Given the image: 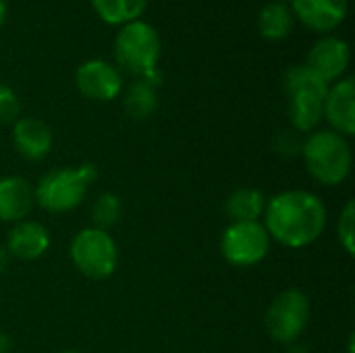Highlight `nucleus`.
<instances>
[{
  "label": "nucleus",
  "mask_w": 355,
  "mask_h": 353,
  "mask_svg": "<svg viewBox=\"0 0 355 353\" xmlns=\"http://www.w3.org/2000/svg\"><path fill=\"white\" fill-rule=\"evenodd\" d=\"M12 141L17 152L27 160H42L52 148V133L40 119L25 117L15 123Z\"/></svg>",
  "instance_id": "nucleus-12"
},
{
  "label": "nucleus",
  "mask_w": 355,
  "mask_h": 353,
  "mask_svg": "<svg viewBox=\"0 0 355 353\" xmlns=\"http://www.w3.org/2000/svg\"><path fill=\"white\" fill-rule=\"evenodd\" d=\"M121 216V202L116 196L112 193H104L98 198L96 206H94V223L98 225V229H108L112 227Z\"/></svg>",
  "instance_id": "nucleus-21"
},
{
  "label": "nucleus",
  "mask_w": 355,
  "mask_h": 353,
  "mask_svg": "<svg viewBox=\"0 0 355 353\" xmlns=\"http://www.w3.org/2000/svg\"><path fill=\"white\" fill-rule=\"evenodd\" d=\"M33 204V191L25 179L6 177L0 179V221L17 223L21 221Z\"/></svg>",
  "instance_id": "nucleus-14"
},
{
  "label": "nucleus",
  "mask_w": 355,
  "mask_h": 353,
  "mask_svg": "<svg viewBox=\"0 0 355 353\" xmlns=\"http://www.w3.org/2000/svg\"><path fill=\"white\" fill-rule=\"evenodd\" d=\"M304 158L312 177L324 185H339L352 169V150L337 131H316L304 146Z\"/></svg>",
  "instance_id": "nucleus-3"
},
{
  "label": "nucleus",
  "mask_w": 355,
  "mask_h": 353,
  "mask_svg": "<svg viewBox=\"0 0 355 353\" xmlns=\"http://www.w3.org/2000/svg\"><path fill=\"white\" fill-rule=\"evenodd\" d=\"M339 237L347 254H354V202H349L339 218Z\"/></svg>",
  "instance_id": "nucleus-23"
},
{
  "label": "nucleus",
  "mask_w": 355,
  "mask_h": 353,
  "mask_svg": "<svg viewBox=\"0 0 355 353\" xmlns=\"http://www.w3.org/2000/svg\"><path fill=\"white\" fill-rule=\"evenodd\" d=\"M4 266H6V250L0 248V270H2Z\"/></svg>",
  "instance_id": "nucleus-26"
},
{
  "label": "nucleus",
  "mask_w": 355,
  "mask_h": 353,
  "mask_svg": "<svg viewBox=\"0 0 355 353\" xmlns=\"http://www.w3.org/2000/svg\"><path fill=\"white\" fill-rule=\"evenodd\" d=\"M96 15L108 23V25H127L131 21H137L146 6L148 0H89Z\"/></svg>",
  "instance_id": "nucleus-17"
},
{
  "label": "nucleus",
  "mask_w": 355,
  "mask_h": 353,
  "mask_svg": "<svg viewBox=\"0 0 355 353\" xmlns=\"http://www.w3.org/2000/svg\"><path fill=\"white\" fill-rule=\"evenodd\" d=\"M6 350H8V339L0 335V353H6Z\"/></svg>",
  "instance_id": "nucleus-25"
},
{
  "label": "nucleus",
  "mask_w": 355,
  "mask_h": 353,
  "mask_svg": "<svg viewBox=\"0 0 355 353\" xmlns=\"http://www.w3.org/2000/svg\"><path fill=\"white\" fill-rule=\"evenodd\" d=\"M116 62L131 75L146 77L158 69L160 58V35L148 21H131L123 25L114 37Z\"/></svg>",
  "instance_id": "nucleus-2"
},
{
  "label": "nucleus",
  "mask_w": 355,
  "mask_h": 353,
  "mask_svg": "<svg viewBox=\"0 0 355 353\" xmlns=\"http://www.w3.org/2000/svg\"><path fill=\"white\" fill-rule=\"evenodd\" d=\"M324 117L339 135L355 133V85L352 77L339 79L324 98Z\"/></svg>",
  "instance_id": "nucleus-11"
},
{
  "label": "nucleus",
  "mask_w": 355,
  "mask_h": 353,
  "mask_svg": "<svg viewBox=\"0 0 355 353\" xmlns=\"http://www.w3.org/2000/svg\"><path fill=\"white\" fill-rule=\"evenodd\" d=\"M48 246H50L48 231L40 223H31V221L17 223L8 233V241H6L8 252L19 260H35L48 250Z\"/></svg>",
  "instance_id": "nucleus-13"
},
{
  "label": "nucleus",
  "mask_w": 355,
  "mask_h": 353,
  "mask_svg": "<svg viewBox=\"0 0 355 353\" xmlns=\"http://www.w3.org/2000/svg\"><path fill=\"white\" fill-rule=\"evenodd\" d=\"M64 353H79V352H64Z\"/></svg>",
  "instance_id": "nucleus-27"
},
{
  "label": "nucleus",
  "mask_w": 355,
  "mask_h": 353,
  "mask_svg": "<svg viewBox=\"0 0 355 353\" xmlns=\"http://www.w3.org/2000/svg\"><path fill=\"white\" fill-rule=\"evenodd\" d=\"M17 117H19V98H17V94L8 85L0 83V125L10 123Z\"/></svg>",
  "instance_id": "nucleus-22"
},
{
  "label": "nucleus",
  "mask_w": 355,
  "mask_h": 353,
  "mask_svg": "<svg viewBox=\"0 0 355 353\" xmlns=\"http://www.w3.org/2000/svg\"><path fill=\"white\" fill-rule=\"evenodd\" d=\"M75 85L77 89L96 102H110L114 100L123 89V77L121 73L106 60L94 58L83 62L75 73Z\"/></svg>",
  "instance_id": "nucleus-8"
},
{
  "label": "nucleus",
  "mask_w": 355,
  "mask_h": 353,
  "mask_svg": "<svg viewBox=\"0 0 355 353\" xmlns=\"http://www.w3.org/2000/svg\"><path fill=\"white\" fill-rule=\"evenodd\" d=\"M75 266L89 279H106L116 268V246L102 229H83L71 243Z\"/></svg>",
  "instance_id": "nucleus-5"
},
{
  "label": "nucleus",
  "mask_w": 355,
  "mask_h": 353,
  "mask_svg": "<svg viewBox=\"0 0 355 353\" xmlns=\"http://www.w3.org/2000/svg\"><path fill=\"white\" fill-rule=\"evenodd\" d=\"M283 85H285L287 96L316 94V96L327 98V92H329V83L318 73H314L308 64H295V67L287 69V73L283 77Z\"/></svg>",
  "instance_id": "nucleus-19"
},
{
  "label": "nucleus",
  "mask_w": 355,
  "mask_h": 353,
  "mask_svg": "<svg viewBox=\"0 0 355 353\" xmlns=\"http://www.w3.org/2000/svg\"><path fill=\"white\" fill-rule=\"evenodd\" d=\"M156 108H158V94L154 85L146 83L144 79L129 85V89L125 92V110L133 119H148L150 114H154Z\"/></svg>",
  "instance_id": "nucleus-20"
},
{
  "label": "nucleus",
  "mask_w": 355,
  "mask_h": 353,
  "mask_svg": "<svg viewBox=\"0 0 355 353\" xmlns=\"http://www.w3.org/2000/svg\"><path fill=\"white\" fill-rule=\"evenodd\" d=\"M289 121L297 131H312L324 117V98L316 94H291Z\"/></svg>",
  "instance_id": "nucleus-16"
},
{
  "label": "nucleus",
  "mask_w": 355,
  "mask_h": 353,
  "mask_svg": "<svg viewBox=\"0 0 355 353\" xmlns=\"http://www.w3.org/2000/svg\"><path fill=\"white\" fill-rule=\"evenodd\" d=\"M293 29V12L285 2H268L258 15V31L268 42L285 40Z\"/></svg>",
  "instance_id": "nucleus-15"
},
{
  "label": "nucleus",
  "mask_w": 355,
  "mask_h": 353,
  "mask_svg": "<svg viewBox=\"0 0 355 353\" xmlns=\"http://www.w3.org/2000/svg\"><path fill=\"white\" fill-rule=\"evenodd\" d=\"M347 0H291V12L318 33L335 31L347 17Z\"/></svg>",
  "instance_id": "nucleus-9"
},
{
  "label": "nucleus",
  "mask_w": 355,
  "mask_h": 353,
  "mask_svg": "<svg viewBox=\"0 0 355 353\" xmlns=\"http://www.w3.org/2000/svg\"><path fill=\"white\" fill-rule=\"evenodd\" d=\"M96 179V169L92 164H83L79 169H62L48 173L37 189L35 200L42 208L50 212H67L85 198L87 185Z\"/></svg>",
  "instance_id": "nucleus-4"
},
{
  "label": "nucleus",
  "mask_w": 355,
  "mask_h": 353,
  "mask_svg": "<svg viewBox=\"0 0 355 353\" xmlns=\"http://www.w3.org/2000/svg\"><path fill=\"white\" fill-rule=\"evenodd\" d=\"M6 21V0H0V27Z\"/></svg>",
  "instance_id": "nucleus-24"
},
{
  "label": "nucleus",
  "mask_w": 355,
  "mask_h": 353,
  "mask_svg": "<svg viewBox=\"0 0 355 353\" xmlns=\"http://www.w3.org/2000/svg\"><path fill=\"white\" fill-rule=\"evenodd\" d=\"M220 248L229 264L252 266L268 254L270 235L258 223H233L225 231Z\"/></svg>",
  "instance_id": "nucleus-7"
},
{
  "label": "nucleus",
  "mask_w": 355,
  "mask_h": 353,
  "mask_svg": "<svg viewBox=\"0 0 355 353\" xmlns=\"http://www.w3.org/2000/svg\"><path fill=\"white\" fill-rule=\"evenodd\" d=\"M264 218V229L277 241L289 248H304L322 235L327 210L314 193L285 191L266 204Z\"/></svg>",
  "instance_id": "nucleus-1"
},
{
  "label": "nucleus",
  "mask_w": 355,
  "mask_h": 353,
  "mask_svg": "<svg viewBox=\"0 0 355 353\" xmlns=\"http://www.w3.org/2000/svg\"><path fill=\"white\" fill-rule=\"evenodd\" d=\"M264 208V196L256 189H237L227 200V214L233 218V223H256Z\"/></svg>",
  "instance_id": "nucleus-18"
},
{
  "label": "nucleus",
  "mask_w": 355,
  "mask_h": 353,
  "mask_svg": "<svg viewBox=\"0 0 355 353\" xmlns=\"http://www.w3.org/2000/svg\"><path fill=\"white\" fill-rule=\"evenodd\" d=\"M306 64L314 73H318L327 83H331V81L339 79L347 71V64H349V46H347L345 40L335 37V35L322 37L308 52Z\"/></svg>",
  "instance_id": "nucleus-10"
},
{
  "label": "nucleus",
  "mask_w": 355,
  "mask_h": 353,
  "mask_svg": "<svg viewBox=\"0 0 355 353\" xmlns=\"http://www.w3.org/2000/svg\"><path fill=\"white\" fill-rule=\"evenodd\" d=\"M308 318H310L308 298L297 289H289L283 291L270 304L266 312V329L272 339L281 343H291L304 333Z\"/></svg>",
  "instance_id": "nucleus-6"
}]
</instances>
